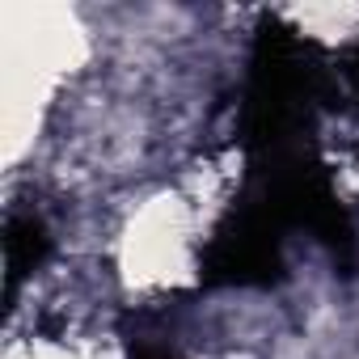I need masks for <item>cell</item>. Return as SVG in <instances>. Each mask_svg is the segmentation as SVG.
Returning <instances> with one entry per match:
<instances>
[{
    "label": "cell",
    "instance_id": "1",
    "mask_svg": "<svg viewBox=\"0 0 359 359\" xmlns=\"http://www.w3.org/2000/svg\"><path fill=\"white\" fill-rule=\"evenodd\" d=\"M51 237L47 224L39 216H13L9 220V237H5V262H9V296L18 292V283L47 258Z\"/></svg>",
    "mask_w": 359,
    "mask_h": 359
},
{
    "label": "cell",
    "instance_id": "2",
    "mask_svg": "<svg viewBox=\"0 0 359 359\" xmlns=\"http://www.w3.org/2000/svg\"><path fill=\"white\" fill-rule=\"evenodd\" d=\"M131 359H177L169 346H161V342H135L131 346Z\"/></svg>",
    "mask_w": 359,
    "mask_h": 359
}]
</instances>
